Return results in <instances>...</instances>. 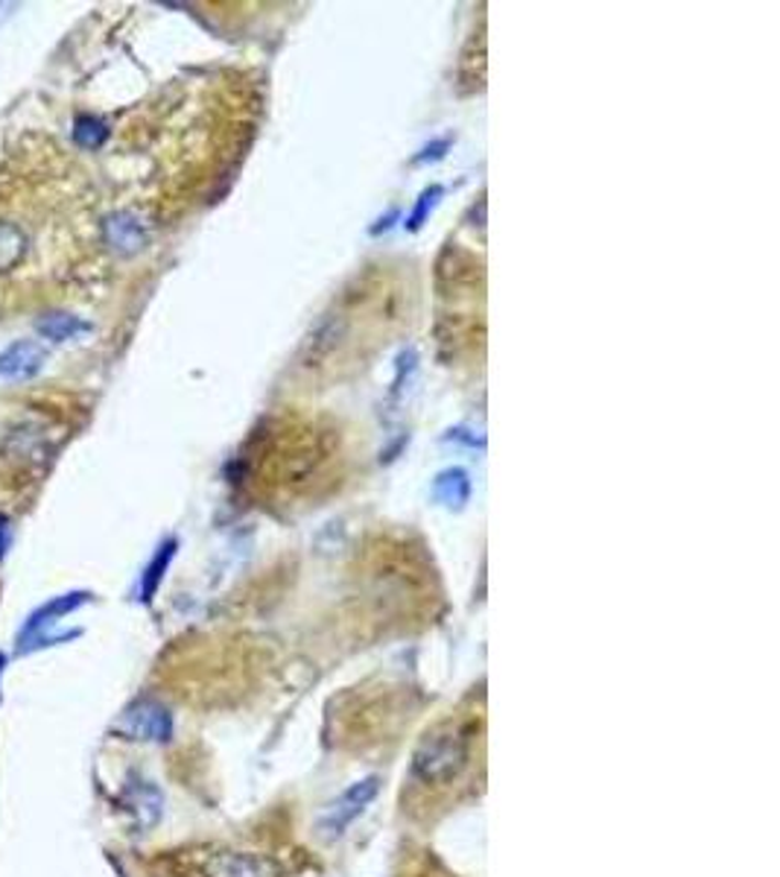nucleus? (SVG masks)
I'll use <instances>...</instances> for the list:
<instances>
[{
	"label": "nucleus",
	"mask_w": 780,
	"mask_h": 877,
	"mask_svg": "<svg viewBox=\"0 0 780 877\" xmlns=\"http://www.w3.org/2000/svg\"><path fill=\"white\" fill-rule=\"evenodd\" d=\"M339 456V436L304 419L264 424L258 456H249L252 482L264 498L296 500L331 482Z\"/></svg>",
	"instance_id": "1"
},
{
	"label": "nucleus",
	"mask_w": 780,
	"mask_h": 877,
	"mask_svg": "<svg viewBox=\"0 0 780 877\" xmlns=\"http://www.w3.org/2000/svg\"><path fill=\"white\" fill-rule=\"evenodd\" d=\"M468 764V734L459 725H442L421 740L412 755V775L424 784H447Z\"/></svg>",
	"instance_id": "2"
},
{
	"label": "nucleus",
	"mask_w": 780,
	"mask_h": 877,
	"mask_svg": "<svg viewBox=\"0 0 780 877\" xmlns=\"http://www.w3.org/2000/svg\"><path fill=\"white\" fill-rule=\"evenodd\" d=\"M114 731L141 743H167L172 737V714L155 699H137L114 723Z\"/></svg>",
	"instance_id": "3"
},
{
	"label": "nucleus",
	"mask_w": 780,
	"mask_h": 877,
	"mask_svg": "<svg viewBox=\"0 0 780 877\" xmlns=\"http://www.w3.org/2000/svg\"><path fill=\"white\" fill-rule=\"evenodd\" d=\"M380 790V778L378 775H369V778H363V781L352 784L348 790L339 796V799L331 804V808L322 813V819H319V825H322V831L331 836L343 834L345 828L352 825L354 819L360 817L363 810L369 808L371 801H375V796H378Z\"/></svg>",
	"instance_id": "4"
},
{
	"label": "nucleus",
	"mask_w": 780,
	"mask_h": 877,
	"mask_svg": "<svg viewBox=\"0 0 780 877\" xmlns=\"http://www.w3.org/2000/svg\"><path fill=\"white\" fill-rule=\"evenodd\" d=\"M199 877H281V869L264 854L211 852L199 861Z\"/></svg>",
	"instance_id": "5"
},
{
	"label": "nucleus",
	"mask_w": 780,
	"mask_h": 877,
	"mask_svg": "<svg viewBox=\"0 0 780 877\" xmlns=\"http://www.w3.org/2000/svg\"><path fill=\"white\" fill-rule=\"evenodd\" d=\"M44 363H47V348L42 343L18 340L0 352V378L30 380L44 369Z\"/></svg>",
	"instance_id": "6"
},
{
	"label": "nucleus",
	"mask_w": 780,
	"mask_h": 877,
	"mask_svg": "<svg viewBox=\"0 0 780 877\" xmlns=\"http://www.w3.org/2000/svg\"><path fill=\"white\" fill-rule=\"evenodd\" d=\"M86 600H88V593H82V591L65 593V597H56V600H51L38 611H33V614H30V620L24 623V629H21V635H18V646H21V650H30V644L42 637L44 629H51L56 620L65 618V614H70V611H77Z\"/></svg>",
	"instance_id": "7"
},
{
	"label": "nucleus",
	"mask_w": 780,
	"mask_h": 877,
	"mask_svg": "<svg viewBox=\"0 0 780 877\" xmlns=\"http://www.w3.org/2000/svg\"><path fill=\"white\" fill-rule=\"evenodd\" d=\"M105 243L118 252H137L144 246V229L130 214H114L103 223Z\"/></svg>",
	"instance_id": "8"
},
{
	"label": "nucleus",
	"mask_w": 780,
	"mask_h": 877,
	"mask_svg": "<svg viewBox=\"0 0 780 877\" xmlns=\"http://www.w3.org/2000/svg\"><path fill=\"white\" fill-rule=\"evenodd\" d=\"M35 328H38V334H42L44 340H51V343H68V340H77V336L91 331V325H88L86 319L70 317V313H44V317L35 322Z\"/></svg>",
	"instance_id": "9"
},
{
	"label": "nucleus",
	"mask_w": 780,
	"mask_h": 877,
	"mask_svg": "<svg viewBox=\"0 0 780 877\" xmlns=\"http://www.w3.org/2000/svg\"><path fill=\"white\" fill-rule=\"evenodd\" d=\"M172 556H176V539L164 542L161 547H158V553L153 556V562L146 565L144 579H141V600L144 602L153 600L155 591H158V585H161L164 574H167V568H170Z\"/></svg>",
	"instance_id": "10"
},
{
	"label": "nucleus",
	"mask_w": 780,
	"mask_h": 877,
	"mask_svg": "<svg viewBox=\"0 0 780 877\" xmlns=\"http://www.w3.org/2000/svg\"><path fill=\"white\" fill-rule=\"evenodd\" d=\"M26 234L18 223L0 220V269H12L24 260Z\"/></svg>",
	"instance_id": "11"
},
{
	"label": "nucleus",
	"mask_w": 780,
	"mask_h": 877,
	"mask_svg": "<svg viewBox=\"0 0 780 877\" xmlns=\"http://www.w3.org/2000/svg\"><path fill=\"white\" fill-rule=\"evenodd\" d=\"M436 495L445 500L447 507H454V503L459 507V503H465V500H468V477H465V471L442 474L436 482Z\"/></svg>",
	"instance_id": "12"
},
{
	"label": "nucleus",
	"mask_w": 780,
	"mask_h": 877,
	"mask_svg": "<svg viewBox=\"0 0 780 877\" xmlns=\"http://www.w3.org/2000/svg\"><path fill=\"white\" fill-rule=\"evenodd\" d=\"M105 135H109V130H105L103 121H97V118L82 114V118H77V123H74V141H77L79 146H86V149H97V146L105 141Z\"/></svg>",
	"instance_id": "13"
},
{
	"label": "nucleus",
	"mask_w": 780,
	"mask_h": 877,
	"mask_svg": "<svg viewBox=\"0 0 780 877\" xmlns=\"http://www.w3.org/2000/svg\"><path fill=\"white\" fill-rule=\"evenodd\" d=\"M438 197H442V188H430V190H424V193H421L419 208H415V211H412V217H410V229H419V225L424 223V217H427L430 211H433V206H436Z\"/></svg>",
	"instance_id": "14"
},
{
	"label": "nucleus",
	"mask_w": 780,
	"mask_h": 877,
	"mask_svg": "<svg viewBox=\"0 0 780 877\" xmlns=\"http://www.w3.org/2000/svg\"><path fill=\"white\" fill-rule=\"evenodd\" d=\"M9 542H12V526H9V521L3 515H0V559L7 556L9 551Z\"/></svg>",
	"instance_id": "15"
},
{
	"label": "nucleus",
	"mask_w": 780,
	"mask_h": 877,
	"mask_svg": "<svg viewBox=\"0 0 780 877\" xmlns=\"http://www.w3.org/2000/svg\"><path fill=\"white\" fill-rule=\"evenodd\" d=\"M3 664H7V658H3V655H0V676H3Z\"/></svg>",
	"instance_id": "16"
}]
</instances>
